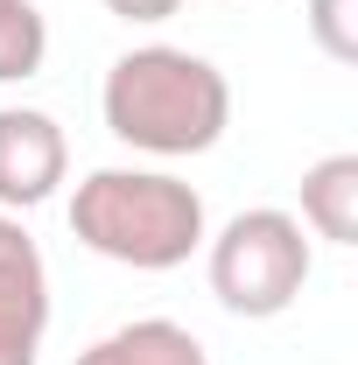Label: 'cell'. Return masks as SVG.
Masks as SVG:
<instances>
[{"instance_id": "cell-7", "label": "cell", "mask_w": 358, "mask_h": 365, "mask_svg": "<svg viewBox=\"0 0 358 365\" xmlns=\"http://www.w3.org/2000/svg\"><path fill=\"white\" fill-rule=\"evenodd\" d=\"M78 365H211V351L169 317L120 323L113 337H98L91 351H78Z\"/></svg>"}, {"instance_id": "cell-2", "label": "cell", "mask_w": 358, "mask_h": 365, "mask_svg": "<svg viewBox=\"0 0 358 365\" xmlns=\"http://www.w3.org/2000/svg\"><path fill=\"white\" fill-rule=\"evenodd\" d=\"M71 232L98 260L169 274L204 246V197L169 169H91L71 197Z\"/></svg>"}, {"instance_id": "cell-3", "label": "cell", "mask_w": 358, "mask_h": 365, "mask_svg": "<svg viewBox=\"0 0 358 365\" xmlns=\"http://www.w3.org/2000/svg\"><path fill=\"white\" fill-rule=\"evenodd\" d=\"M310 288V232L295 211H239L232 225L211 239V295L232 317L267 323L295 309V295Z\"/></svg>"}, {"instance_id": "cell-1", "label": "cell", "mask_w": 358, "mask_h": 365, "mask_svg": "<svg viewBox=\"0 0 358 365\" xmlns=\"http://www.w3.org/2000/svg\"><path fill=\"white\" fill-rule=\"evenodd\" d=\"M98 106H106L113 140H127L140 155H204L232 127L225 71L211 56L176 49V43H148V49L113 56Z\"/></svg>"}, {"instance_id": "cell-5", "label": "cell", "mask_w": 358, "mask_h": 365, "mask_svg": "<svg viewBox=\"0 0 358 365\" xmlns=\"http://www.w3.org/2000/svg\"><path fill=\"white\" fill-rule=\"evenodd\" d=\"M71 169L63 127L36 106H0V211H36Z\"/></svg>"}, {"instance_id": "cell-9", "label": "cell", "mask_w": 358, "mask_h": 365, "mask_svg": "<svg viewBox=\"0 0 358 365\" xmlns=\"http://www.w3.org/2000/svg\"><path fill=\"white\" fill-rule=\"evenodd\" d=\"M310 36L330 63H358V0H310Z\"/></svg>"}, {"instance_id": "cell-4", "label": "cell", "mask_w": 358, "mask_h": 365, "mask_svg": "<svg viewBox=\"0 0 358 365\" xmlns=\"http://www.w3.org/2000/svg\"><path fill=\"white\" fill-rule=\"evenodd\" d=\"M49 330V267L14 211H0V365H36Z\"/></svg>"}, {"instance_id": "cell-10", "label": "cell", "mask_w": 358, "mask_h": 365, "mask_svg": "<svg viewBox=\"0 0 358 365\" xmlns=\"http://www.w3.org/2000/svg\"><path fill=\"white\" fill-rule=\"evenodd\" d=\"M106 14H120V21H169L183 0H98Z\"/></svg>"}, {"instance_id": "cell-6", "label": "cell", "mask_w": 358, "mask_h": 365, "mask_svg": "<svg viewBox=\"0 0 358 365\" xmlns=\"http://www.w3.org/2000/svg\"><path fill=\"white\" fill-rule=\"evenodd\" d=\"M302 232L358 246V155H323L302 169Z\"/></svg>"}, {"instance_id": "cell-8", "label": "cell", "mask_w": 358, "mask_h": 365, "mask_svg": "<svg viewBox=\"0 0 358 365\" xmlns=\"http://www.w3.org/2000/svg\"><path fill=\"white\" fill-rule=\"evenodd\" d=\"M49 56V21L36 0H0V85L36 78Z\"/></svg>"}]
</instances>
